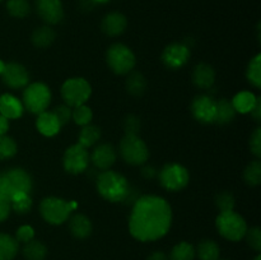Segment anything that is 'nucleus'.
I'll return each instance as SVG.
<instances>
[{
	"instance_id": "4be33fe9",
	"label": "nucleus",
	"mask_w": 261,
	"mask_h": 260,
	"mask_svg": "<svg viewBox=\"0 0 261 260\" xmlns=\"http://www.w3.org/2000/svg\"><path fill=\"white\" fill-rule=\"evenodd\" d=\"M256 98L254 93L251 92H240L232 99V106H233L234 111L240 112V114H250L254 109L255 103H256Z\"/></svg>"
},
{
	"instance_id": "f3484780",
	"label": "nucleus",
	"mask_w": 261,
	"mask_h": 260,
	"mask_svg": "<svg viewBox=\"0 0 261 260\" xmlns=\"http://www.w3.org/2000/svg\"><path fill=\"white\" fill-rule=\"evenodd\" d=\"M23 103L13 94L5 93L0 96V115L8 120H17L23 115Z\"/></svg>"
},
{
	"instance_id": "a18cd8bd",
	"label": "nucleus",
	"mask_w": 261,
	"mask_h": 260,
	"mask_svg": "<svg viewBox=\"0 0 261 260\" xmlns=\"http://www.w3.org/2000/svg\"><path fill=\"white\" fill-rule=\"evenodd\" d=\"M8 130H9V120L0 115V137L7 134Z\"/></svg>"
},
{
	"instance_id": "1a4fd4ad",
	"label": "nucleus",
	"mask_w": 261,
	"mask_h": 260,
	"mask_svg": "<svg viewBox=\"0 0 261 260\" xmlns=\"http://www.w3.org/2000/svg\"><path fill=\"white\" fill-rule=\"evenodd\" d=\"M160 184L168 191H180L189 184V171L180 163H167L160 171Z\"/></svg>"
},
{
	"instance_id": "dca6fc26",
	"label": "nucleus",
	"mask_w": 261,
	"mask_h": 260,
	"mask_svg": "<svg viewBox=\"0 0 261 260\" xmlns=\"http://www.w3.org/2000/svg\"><path fill=\"white\" fill-rule=\"evenodd\" d=\"M91 161L99 170H109L116 161V150L111 144H99L94 148Z\"/></svg>"
},
{
	"instance_id": "c756f323",
	"label": "nucleus",
	"mask_w": 261,
	"mask_h": 260,
	"mask_svg": "<svg viewBox=\"0 0 261 260\" xmlns=\"http://www.w3.org/2000/svg\"><path fill=\"white\" fill-rule=\"evenodd\" d=\"M10 206L18 214H25L32 208V199L30 194L18 193L10 199Z\"/></svg>"
},
{
	"instance_id": "9d476101",
	"label": "nucleus",
	"mask_w": 261,
	"mask_h": 260,
	"mask_svg": "<svg viewBox=\"0 0 261 260\" xmlns=\"http://www.w3.org/2000/svg\"><path fill=\"white\" fill-rule=\"evenodd\" d=\"M70 212L69 201L56 196L45 198L40 204L41 216L50 224H63L69 218Z\"/></svg>"
},
{
	"instance_id": "7c9ffc66",
	"label": "nucleus",
	"mask_w": 261,
	"mask_h": 260,
	"mask_svg": "<svg viewBox=\"0 0 261 260\" xmlns=\"http://www.w3.org/2000/svg\"><path fill=\"white\" fill-rule=\"evenodd\" d=\"M246 76L250 83L255 86L256 88L261 87V55L257 54L254 59L249 63L246 70Z\"/></svg>"
},
{
	"instance_id": "37998d69",
	"label": "nucleus",
	"mask_w": 261,
	"mask_h": 260,
	"mask_svg": "<svg viewBox=\"0 0 261 260\" xmlns=\"http://www.w3.org/2000/svg\"><path fill=\"white\" fill-rule=\"evenodd\" d=\"M12 206H10V200L5 196L0 195V223L4 222L9 217Z\"/></svg>"
},
{
	"instance_id": "6ab92c4d",
	"label": "nucleus",
	"mask_w": 261,
	"mask_h": 260,
	"mask_svg": "<svg viewBox=\"0 0 261 260\" xmlns=\"http://www.w3.org/2000/svg\"><path fill=\"white\" fill-rule=\"evenodd\" d=\"M216 82V71L209 64L201 63L194 68L193 83L200 89H209Z\"/></svg>"
},
{
	"instance_id": "423d86ee",
	"label": "nucleus",
	"mask_w": 261,
	"mask_h": 260,
	"mask_svg": "<svg viewBox=\"0 0 261 260\" xmlns=\"http://www.w3.org/2000/svg\"><path fill=\"white\" fill-rule=\"evenodd\" d=\"M120 154L129 165L139 166L147 162L149 157V149L144 140L140 139L138 135L125 134L120 142Z\"/></svg>"
},
{
	"instance_id": "603ef678",
	"label": "nucleus",
	"mask_w": 261,
	"mask_h": 260,
	"mask_svg": "<svg viewBox=\"0 0 261 260\" xmlns=\"http://www.w3.org/2000/svg\"><path fill=\"white\" fill-rule=\"evenodd\" d=\"M255 260H261V256H260V255H257V256L255 257Z\"/></svg>"
},
{
	"instance_id": "f257e3e1",
	"label": "nucleus",
	"mask_w": 261,
	"mask_h": 260,
	"mask_svg": "<svg viewBox=\"0 0 261 260\" xmlns=\"http://www.w3.org/2000/svg\"><path fill=\"white\" fill-rule=\"evenodd\" d=\"M172 224V209L161 196L143 195L134 201L129 218V231L142 242L165 236Z\"/></svg>"
},
{
	"instance_id": "0eeeda50",
	"label": "nucleus",
	"mask_w": 261,
	"mask_h": 260,
	"mask_svg": "<svg viewBox=\"0 0 261 260\" xmlns=\"http://www.w3.org/2000/svg\"><path fill=\"white\" fill-rule=\"evenodd\" d=\"M51 102V91L46 84L32 83L25 86L23 92V107L32 114H41L46 111Z\"/></svg>"
},
{
	"instance_id": "4468645a",
	"label": "nucleus",
	"mask_w": 261,
	"mask_h": 260,
	"mask_svg": "<svg viewBox=\"0 0 261 260\" xmlns=\"http://www.w3.org/2000/svg\"><path fill=\"white\" fill-rule=\"evenodd\" d=\"M3 82L10 88H23L30 82V74L27 69L19 63H8L4 65V70L0 74Z\"/></svg>"
},
{
	"instance_id": "49530a36",
	"label": "nucleus",
	"mask_w": 261,
	"mask_h": 260,
	"mask_svg": "<svg viewBox=\"0 0 261 260\" xmlns=\"http://www.w3.org/2000/svg\"><path fill=\"white\" fill-rule=\"evenodd\" d=\"M155 173H157V171H155L154 167H152V166H147V167H144L142 170V175L144 176L145 178H153L155 176Z\"/></svg>"
},
{
	"instance_id": "aec40b11",
	"label": "nucleus",
	"mask_w": 261,
	"mask_h": 260,
	"mask_svg": "<svg viewBox=\"0 0 261 260\" xmlns=\"http://www.w3.org/2000/svg\"><path fill=\"white\" fill-rule=\"evenodd\" d=\"M36 127L45 137H54L60 132L61 125L55 115L53 114V111H43L38 114L37 120H36Z\"/></svg>"
},
{
	"instance_id": "412c9836",
	"label": "nucleus",
	"mask_w": 261,
	"mask_h": 260,
	"mask_svg": "<svg viewBox=\"0 0 261 260\" xmlns=\"http://www.w3.org/2000/svg\"><path fill=\"white\" fill-rule=\"evenodd\" d=\"M69 228L71 235L76 239H86L92 233V223L88 217L84 214H75L71 217Z\"/></svg>"
},
{
	"instance_id": "ea45409f",
	"label": "nucleus",
	"mask_w": 261,
	"mask_h": 260,
	"mask_svg": "<svg viewBox=\"0 0 261 260\" xmlns=\"http://www.w3.org/2000/svg\"><path fill=\"white\" fill-rule=\"evenodd\" d=\"M33 236H35V231L31 226H20L15 232V240L23 244L33 240Z\"/></svg>"
},
{
	"instance_id": "c85d7f7f",
	"label": "nucleus",
	"mask_w": 261,
	"mask_h": 260,
	"mask_svg": "<svg viewBox=\"0 0 261 260\" xmlns=\"http://www.w3.org/2000/svg\"><path fill=\"white\" fill-rule=\"evenodd\" d=\"M195 254L200 260H218L219 246L217 242L212 241V240H204V241L199 242Z\"/></svg>"
},
{
	"instance_id": "3c124183",
	"label": "nucleus",
	"mask_w": 261,
	"mask_h": 260,
	"mask_svg": "<svg viewBox=\"0 0 261 260\" xmlns=\"http://www.w3.org/2000/svg\"><path fill=\"white\" fill-rule=\"evenodd\" d=\"M4 65H5V64L3 63L2 60H0V74H2L3 70H4Z\"/></svg>"
},
{
	"instance_id": "f03ea898",
	"label": "nucleus",
	"mask_w": 261,
	"mask_h": 260,
	"mask_svg": "<svg viewBox=\"0 0 261 260\" xmlns=\"http://www.w3.org/2000/svg\"><path fill=\"white\" fill-rule=\"evenodd\" d=\"M99 195L111 203H120L129 198L130 186L126 178L115 171H105L97 177Z\"/></svg>"
},
{
	"instance_id": "58836bf2",
	"label": "nucleus",
	"mask_w": 261,
	"mask_h": 260,
	"mask_svg": "<svg viewBox=\"0 0 261 260\" xmlns=\"http://www.w3.org/2000/svg\"><path fill=\"white\" fill-rule=\"evenodd\" d=\"M53 114L55 115L58 121L60 122L61 126L68 124L71 119V107H69L68 105H59L54 109Z\"/></svg>"
},
{
	"instance_id": "393cba45",
	"label": "nucleus",
	"mask_w": 261,
	"mask_h": 260,
	"mask_svg": "<svg viewBox=\"0 0 261 260\" xmlns=\"http://www.w3.org/2000/svg\"><path fill=\"white\" fill-rule=\"evenodd\" d=\"M236 116V111H234L232 102L227 98H222L217 101V112H216V120L214 122L217 124H228Z\"/></svg>"
},
{
	"instance_id": "20e7f679",
	"label": "nucleus",
	"mask_w": 261,
	"mask_h": 260,
	"mask_svg": "<svg viewBox=\"0 0 261 260\" xmlns=\"http://www.w3.org/2000/svg\"><path fill=\"white\" fill-rule=\"evenodd\" d=\"M216 226L219 235L229 241H240L247 231V224L244 217L233 211L221 212L216 219Z\"/></svg>"
},
{
	"instance_id": "473e14b6",
	"label": "nucleus",
	"mask_w": 261,
	"mask_h": 260,
	"mask_svg": "<svg viewBox=\"0 0 261 260\" xmlns=\"http://www.w3.org/2000/svg\"><path fill=\"white\" fill-rule=\"evenodd\" d=\"M7 10L12 17L24 18L30 13L31 7L27 0H8Z\"/></svg>"
},
{
	"instance_id": "2eb2a0df",
	"label": "nucleus",
	"mask_w": 261,
	"mask_h": 260,
	"mask_svg": "<svg viewBox=\"0 0 261 260\" xmlns=\"http://www.w3.org/2000/svg\"><path fill=\"white\" fill-rule=\"evenodd\" d=\"M36 10L41 19L47 24H56L64 17L61 0H36Z\"/></svg>"
},
{
	"instance_id": "ddd939ff",
	"label": "nucleus",
	"mask_w": 261,
	"mask_h": 260,
	"mask_svg": "<svg viewBox=\"0 0 261 260\" xmlns=\"http://www.w3.org/2000/svg\"><path fill=\"white\" fill-rule=\"evenodd\" d=\"M190 58V47L184 42H175L168 45L162 53V61L168 69H180L188 63Z\"/></svg>"
},
{
	"instance_id": "a211bd4d",
	"label": "nucleus",
	"mask_w": 261,
	"mask_h": 260,
	"mask_svg": "<svg viewBox=\"0 0 261 260\" xmlns=\"http://www.w3.org/2000/svg\"><path fill=\"white\" fill-rule=\"evenodd\" d=\"M127 24V20L125 18L124 14L119 12H112L109 13L107 15H105V18L102 19V31L106 33L107 36H119L121 35L125 31Z\"/></svg>"
},
{
	"instance_id": "e433bc0d",
	"label": "nucleus",
	"mask_w": 261,
	"mask_h": 260,
	"mask_svg": "<svg viewBox=\"0 0 261 260\" xmlns=\"http://www.w3.org/2000/svg\"><path fill=\"white\" fill-rule=\"evenodd\" d=\"M216 205L221 212L233 211L234 208V198L228 191L219 193L216 198Z\"/></svg>"
},
{
	"instance_id": "de8ad7c7",
	"label": "nucleus",
	"mask_w": 261,
	"mask_h": 260,
	"mask_svg": "<svg viewBox=\"0 0 261 260\" xmlns=\"http://www.w3.org/2000/svg\"><path fill=\"white\" fill-rule=\"evenodd\" d=\"M148 260H168V259H167V256L163 254V252L155 251V252H153L149 257H148Z\"/></svg>"
},
{
	"instance_id": "9b49d317",
	"label": "nucleus",
	"mask_w": 261,
	"mask_h": 260,
	"mask_svg": "<svg viewBox=\"0 0 261 260\" xmlns=\"http://www.w3.org/2000/svg\"><path fill=\"white\" fill-rule=\"evenodd\" d=\"M89 154L87 148L81 144H74L65 150L63 157L64 170L71 175H78L88 168Z\"/></svg>"
},
{
	"instance_id": "4c0bfd02",
	"label": "nucleus",
	"mask_w": 261,
	"mask_h": 260,
	"mask_svg": "<svg viewBox=\"0 0 261 260\" xmlns=\"http://www.w3.org/2000/svg\"><path fill=\"white\" fill-rule=\"evenodd\" d=\"M246 240L247 244L256 251L261 250V229L259 227H252V228L247 229L246 231Z\"/></svg>"
},
{
	"instance_id": "f704fd0d",
	"label": "nucleus",
	"mask_w": 261,
	"mask_h": 260,
	"mask_svg": "<svg viewBox=\"0 0 261 260\" xmlns=\"http://www.w3.org/2000/svg\"><path fill=\"white\" fill-rule=\"evenodd\" d=\"M71 119L74 120L76 125H88L89 122L93 119V114H92V110L89 109L86 105H79V106L73 107L71 110Z\"/></svg>"
},
{
	"instance_id": "a878e982",
	"label": "nucleus",
	"mask_w": 261,
	"mask_h": 260,
	"mask_svg": "<svg viewBox=\"0 0 261 260\" xmlns=\"http://www.w3.org/2000/svg\"><path fill=\"white\" fill-rule=\"evenodd\" d=\"M19 245L14 237L0 233V260H12L17 255Z\"/></svg>"
},
{
	"instance_id": "b1692460",
	"label": "nucleus",
	"mask_w": 261,
	"mask_h": 260,
	"mask_svg": "<svg viewBox=\"0 0 261 260\" xmlns=\"http://www.w3.org/2000/svg\"><path fill=\"white\" fill-rule=\"evenodd\" d=\"M125 86H126V91L132 96L140 97L147 89V81H145L144 75L139 71H130Z\"/></svg>"
},
{
	"instance_id": "f8f14e48",
	"label": "nucleus",
	"mask_w": 261,
	"mask_h": 260,
	"mask_svg": "<svg viewBox=\"0 0 261 260\" xmlns=\"http://www.w3.org/2000/svg\"><path fill=\"white\" fill-rule=\"evenodd\" d=\"M191 114L194 119L198 120L201 124H212L216 120L217 101H214L211 96L201 94L194 98L191 102Z\"/></svg>"
},
{
	"instance_id": "2f4dec72",
	"label": "nucleus",
	"mask_w": 261,
	"mask_h": 260,
	"mask_svg": "<svg viewBox=\"0 0 261 260\" xmlns=\"http://www.w3.org/2000/svg\"><path fill=\"white\" fill-rule=\"evenodd\" d=\"M195 249L189 242H180L172 249L170 260H194Z\"/></svg>"
},
{
	"instance_id": "39448f33",
	"label": "nucleus",
	"mask_w": 261,
	"mask_h": 260,
	"mask_svg": "<svg viewBox=\"0 0 261 260\" xmlns=\"http://www.w3.org/2000/svg\"><path fill=\"white\" fill-rule=\"evenodd\" d=\"M106 60L110 69L119 75L129 74L137 64L134 53L122 43H114L110 46L106 53Z\"/></svg>"
},
{
	"instance_id": "cd10ccee",
	"label": "nucleus",
	"mask_w": 261,
	"mask_h": 260,
	"mask_svg": "<svg viewBox=\"0 0 261 260\" xmlns=\"http://www.w3.org/2000/svg\"><path fill=\"white\" fill-rule=\"evenodd\" d=\"M23 255L27 260H43L47 255V247L41 241L31 240L23 247Z\"/></svg>"
},
{
	"instance_id": "79ce46f5",
	"label": "nucleus",
	"mask_w": 261,
	"mask_h": 260,
	"mask_svg": "<svg viewBox=\"0 0 261 260\" xmlns=\"http://www.w3.org/2000/svg\"><path fill=\"white\" fill-rule=\"evenodd\" d=\"M250 149L256 157H261V129L257 127L250 138Z\"/></svg>"
},
{
	"instance_id": "c03bdc74",
	"label": "nucleus",
	"mask_w": 261,
	"mask_h": 260,
	"mask_svg": "<svg viewBox=\"0 0 261 260\" xmlns=\"http://www.w3.org/2000/svg\"><path fill=\"white\" fill-rule=\"evenodd\" d=\"M251 114V116L254 117V120L256 122H260L261 121V98L260 97H257L256 98V103H255L254 109H252V111L250 112Z\"/></svg>"
},
{
	"instance_id": "7ed1b4c3",
	"label": "nucleus",
	"mask_w": 261,
	"mask_h": 260,
	"mask_svg": "<svg viewBox=\"0 0 261 260\" xmlns=\"http://www.w3.org/2000/svg\"><path fill=\"white\" fill-rule=\"evenodd\" d=\"M32 190V178L30 173L19 167L0 171V195L10 200L15 194Z\"/></svg>"
},
{
	"instance_id": "8fccbe9b",
	"label": "nucleus",
	"mask_w": 261,
	"mask_h": 260,
	"mask_svg": "<svg viewBox=\"0 0 261 260\" xmlns=\"http://www.w3.org/2000/svg\"><path fill=\"white\" fill-rule=\"evenodd\" d=\"M92 2H93L94 4H105V3L110 2V0H92Z\"/></svg>"
},
{
	"instance_id": "6e6552de",
	"label": "nucleus",
	"mask_w": 261,
	"mask_h": 260,
	"mask_svg": "<svg viewBox=\"0 0 261 260\" xmlns=\"http://www.w3.org/2000/svg\"><path fill=\"white\" fill-rule=\"evenodd\" d=\"M92 94L91 84L84 78H70L61 86V97L69 107L84 105Z\"/></svg>"
},
{
	"instance_id": "72a5a7b5",
	"label": "nucleus",
	"mask_w": 261,
	"mask_h": 260,
	"mask_svg": "<svg viewBox=\"0 0 261 260\" xmlns=\"http://www.w3.org/2000/svg\"><path fill=\"white\" fill-rule=\"evenodd\" d=\"M244 177L246 184L250 186H256L261 183V162L260 161H252L245 168Z\"/></svg>"
},
{
	"instance_id": "c9c22d12",
	"label": "nucleus",
	"mask_w": 261,
	"mask_h": 260,
	"mask_svg": "<svg viewBox=\"0 0 261 260\" xmlns=\"http://www.w3.org/2000/svg\"><path fill=\"white\" fill-rule=\"evenodd\" d=\"M17 153V143L8 135L0 137V160H8L14 157Z\"/></svg>"
},
{
	"instance_id": "5701e85b",
	"label": "nucleus",
	"mask_w": 261,
	"mask_h": 260,
	"mask_svg": "<svg viewBox=\"0 0 261 260\" xmlns=\"http://www.w3.org/2000/svg\"><path fill=\"white\" fill-rule=\"evenodd\" d=\"M55 31L53 28L48 27V25H42V27H38L33 31L31 40H32L35 47L46 48L51 46V43L55 41Z\"/></svg>"
},
{
	"instance_id": "bb28decb",
	"label": "nucleus",
	"mask_w": 261,
	"mask_h": 260,
	"mask_svg": "<svg viewBox=\"0 0 261 260\" xmlns=\"http://www.w3.org/2000/svg\"><path fill=\"white\" fill-rule=\"evenodd\" d=\"M99 138H101V130H99V127L89 124L84 125L82 127L81 133H79L78 144H81L84 148H89L96 144Z\"/></svg>"
},
{
	"instance_id": "a19ab883",
	"label": "nucleus",
	"mask_w": 261,
	"mask_h": 260,
	"mask_svg": "<svg viewBox=\"0 0 261 260\" xmlns=\"http://www.w3.org/2000/svg\"><path fill=\"white\" fill-rule=\"evenodd\" d=\"M124 129L126 134H133L137 135V133L139 132L140 129V121L137 116L134 115H129V116L125 119L124 122Z\"/></svg>"
},
{
	"instance_id": "09e8293b",
	"label": "nucleus",
	"mask_w": 261,
	"mask_h": 260,
	"mask_svg": "<svg viewBox=\"0 0 261 260\" xmlns=\"http://www.w3.org/2000/svg\"><path fill=\"white\" fill-rule=\"evenodd\" d=\"M69 206H70L71 212H73V211H75L76 208H78V203H76V201H74V200H71V201H69Z\"/></svg>"
}]
</instances>
